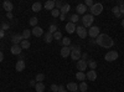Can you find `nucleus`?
<instances>
[{"mask_svg": "<svg viewBox=\"0 0 124 92\" xmlns=\"http://www.w3.org/2000/svg\"><path fill=\"white\" fill-rule=\"evenodd\" d=\"M31 34H32L34 36H36V37H40V36L44 35V30L41 29L40 26H35V27H32V31H31Z\"/></svg>", "mask_w": 124, "mask_h": 92, "instance_id": "obj_11", "label": "nucleus"}, {"mask_svg": "<svg viewBox=\"0 0 124 92\" xmlns=\"http://www.w3.org/2000/svg\"><path fill=\"white\" fill-rule=\"evenodd\" d=\"M35 80H36V82H44V80H45V75H44V74H37Z\"/></svg>", "mask_w": 124, "mask_h": 92, "instance_id": "obj_31", "label": "nucleus"}, {"mask_svg": "<svg viewBox=\"0 0 124 92\" xmlns=\"http://www.w3.org/2000/svg\"><path fill=\"white\" fill-rule=\"evenodd\" d=\"M70 23H73V24H76L77 21H79V16L77 15V14H73V15H71L70 17Z\"/></svg>", "mask_w": 124, "mask_h": 92, "instance_id": "obj_28", "label": "nucleus"}, {"mask_svg": "<svg viewBox=\"0 0 124 92\" xmlns=\"http://www.w3.org/2000/svg\"><path fill=\"white\" fill-rule=\"evenodd\" d=\"M70 47H71V50H79V46H77V45H72Z\"/></svg>", "mask_w": 124, "mask_h": 92, "instance_id": "obj_46", "label": "nucleus"}, {"mask_svg": "<svg viewBox=\"0 0 124 92\" xmlns=\"http://www.w3.org/2000/svg\"><path fill=\"white\" fill-rule=\"evenodd\" d=\"M76 78L79 80L81 82H83V80H86V74H85V72H81V71H78V72L76 74Z\"/></svg>", "mask_w": 124, "mask_h": 92, "instance_id": "obj_24", "label": "nucleus"}, {"mask_svg": "<svg viewBox=\"0 0 124 92\" xmlns=\"http://www.w3.org/2000/svg\"><path fill=\"white\" fill-rule=\"evenodd\" d=\"M21 36H23L24 40H29V37L31 36V31H30V30H27V29H25L24 31H23V34H21Z\"/></svg>", "mask_w": 124, "mask_h": 92, "instance_id": "obj_27", "label": "nucleus"}, {"mask_svg": "<svg viewBox=\"0 0 124 92\" xmlns=\"http://www.w3.org/2000/svg\"><path fill=\"white\" fill-rule=\"evenodd\" d=\"M60 20H61V21H63V20H66V15L65 14H60Z\"/></svg>", "mask_w": 124, "mask_h": 92, "instance_id": "obj_44", "label": "nucleus"}, {"mask_svg": "<svg viewBox=\"0 0 124 92\" xmlns=\"http://www.w3.org/2000/svg\"><path fill=\"white\" fill-rule=\"evenodd\" d=\"M51 91H52V92H58V85L52 84V85H51Z\"/></svg>", "mask_w": 124, "mask_h": 92, "instance_id": "obj_39", "label": "nucleus"}, {"mask_svg": "<svg viewBox=\"0 0 124 92\" xmlns=\"http://www.w3.org/2000/svg\"><path fill=\"white\" fill-rule=\"evenodd\" d=\"M99 34H101V30H99V27L98 26H91L89 29H88V35L92 37V39H97L98 36H99Z\"/></svg>", "mask_w": 124, "mask_h": 92, "instance_id": "obj_5", "label": "nucleus"}, {"mask_svg": "<svg viewBox=\"0 0 124 92\" xmlns=\"http://www.w3.org/2000/svg\"><path fill=\"white\" fill-rule=\"evenodd\" d=\"M36 84H37V82H36V80H31V81H30V86H34V87H35Z\"/></svg>", "mask_w": 124, "mask_h": 92, "instance_id": "obj_45", "label": "nucleus"}, {"mask_svg": "<svg viewBox=\"0 0 124 92\" xmlns=\"http://www.w3.org/2000/svg\"><path fill=\"white\" fill-rule=\"evenodd\" d=\"M112 11H113V14H114V15L119 14V6H114V8L112 9Z\"/></svg>", "mask_w": 124, "mask_h": 92, "instance_id": "obj_40", "label": "nucleus"}, {"mask_svg": "<svg viewBox=\"0 0 124 92\" xmlns=\"http://www.w3.org/2000/svg\"><path fill=\"white\" fill-rule=\"evenodd\" d=\"M71 55V47L70 46H63L62 47V50H61V56L62 57H68Z\"/></svg>", "mask_w": 124, "mask_h": 92, "instance_id": "obj_15", "label": "nucleus"}, {"mask_svg": "<svg viewBox=\"0 0 124 92\" xmlns=\"http://www.w3.org/2000/svg\"><path fill=\"white\" fill-rule=\"evenodd\" d=\"M56 31H58V30H57V26L55 25V24H52V25H50V27H48V33H51V34H55Z\"/></svg>", "mask_w": 124, "mask_h": 92, "instance_id": "obj_32", "label": "nucleus"}, {"mask_svg": "<svg viewBox=\"0 0 124 92\" xmlns=\"http://www.w3.org/2000/svg\"><path fill=\"white\" fill-rule=\"evenodd\" d=\"M4 35H5L4 30H1V27H0V39H3V37H4Z\"/></svg>", "mask_w": 124, "mask_h": 92, "instance_id": "obj_47", "label": "nucleus"}, {"mask_svg": "<svg viewBox=\"0 0 124 92\" xmlns=\"http://www.w3.org/2000/svg\"><path fill=\"white\" fill-rule=\"evenodd\" d=\"M58 92H67V90H65V87L62 85H60L58 86Z\"/></svg>", "mask_w": 124, "mask_h": 92, "instance_id": "obj_42", "label": "nucleus"}, {"mask_svg": "<svg viewBox=\"0 0 124 92\" xmlns=\"http://www.w3.org/2000/svg\"><path fill=\"white\" fill-rule=\"evenodd\" d=\"M67 90H70L71 92H76L77 90H78V85L77 84H75V82H70V84H67Z\"/></svg>", "mask_w": 124, "mask_h": 92, "instance_id": "obj_19", "label": "nucleus"}, {"mask_svg": "<svg viewBox=\"0 0 124 92\" xmlns=\"http://www.w3.org/2000/svg\"><path fill=\"white\" fill-rule=\"evenodd\" d=\"M87 67H88L87 61H83V60H78V61H77V70H79L81 72H83Z\"/></svg>", "mask_w": 124, "mask_h": 92, "instance_id": "obj_10", "label": "nucleus"}, {"mask_svg": "<svg viewBox=\"0 0 124 92\" xmlns=\"http://www.w3.org/2000/svg\"><path fill=\"white\" fill-rule=\"evenodd\" d=\"M118 52L117 51H114V50H112V51H108V52L106 54V56H104V60L106 61H108V62H112V61H116L117 59H118Z\"/></svg>", "mask_w": 124, "mask_h": 92, "instance_id": "obj_4", "label": "nucleus"}, {"mask_svg": "<svg viewBox=\"0 0 124 92\" xmlns=\"http://www.w3.org/2000/svg\"><path fill=\"white\" fill-rule=\"evenodd\" d=\"M61 44L63 46H70L71 45V39L70 37H63V39H62V41H61Z\"/></svg>", "mask_w": 124, "mask_h": 92, "instance_id": "obj_30", "label": "nucleus"}, {"mask_svg": "<svg viewBox=\"0 0 124 92\" xmlns=\"http://www.w3.org/2000/svg\"><path fill=\"white\" fill-rule=\"evenodd\" d=\"M62 6H63V4H62V1H55V8H56V9L61 10V9H62Z\"/></svg>", "mask_w": 124, "mask_h": 92, "instance_id": "obj_37", "label": "nucleus"}, {"mask_svg": "<svg viewBox=\"0 0 124 92\" xmlns=\"http://www.w3.org/2000/svg\"><path fill=\"white\" fill-rule=\"evenodd\" d=\"M89 11H91V15H93V16L99 15L103 11V5L101 3H94V5L92 8H89Z\"/></svg>", "mask_w": 124, "mask_h": 92, "instance_id": "obj_3", "label": "nucleus"}, {"mask_svg": "<svg viewBox=\"0 0 124 92\" xmlns=\"http://www.w3.org/2000/svg\"><path fill=\"white\" fill-rule=\"evenodd\" d=\"M10 51H11L13 55H20V54H21V51H23V49H21L20 45H13L11 49H10Z\"/></svg>", "mask_w": 124, "mask_h": 92, "instance_id": "obj_14", "label": "nucleus"}, {"mask_svg": "<svg viewBox=\"0 0 124 92\" xmlns=\"http://www.w3.org/2000/svg\"><path fill=\"white\" fill-rule=\"evenodd\" d=\"M87 65H88V67L91 70H96V67H97V62H96L94 60H88L87 61Z\"/></svg>", "mask_w": 124, "mask_h": 92, "instance_id": "obj_25", "label": "nucleus"}, {"mask_svg": "<svg viewBox=\"0 0 124 92\" xmlns=\"http://www.w3.org/2000/svg\"><path fill=\"white\" fill-rule=\"evenodd\" d=\"M3 60H4V54L1 52V51H0V62H1Z\"/></svg>", "mask_w": 124, "mask_h": 92, "instance_id": "obj_49", "label": "nucleus"}, {"mask_svg": "<svg viewBox=\"0 0 124 92\" xmlns=\"http://www.w3.org/2000/svg\"><path fill=\"white\" fill-rule=\"evenodd\" d=\"M96 44L104 47V49H110L113 45H114V41H113V39L107 35V34H99V36L96 39Z\"/></svg>", "mask_w": 124, "mask_h": 92, "instance_id": "obj_1", "label": "nucleus"}, {"mask_svg": "<svg viewBox=\"0 0 124 92\" xmlns=\"http://www.w3.org/2000/svg\"><path fill=\"white\" fill-rule=\"evenodd\" d=\"M52 36H54V40H61V39H62V34H61L60 31H56Z\"/></svg>", "mask_w": 124, "mask_h": 92, "instance_id": "obj_35", "label": "nucleus"}, {"mask_svg": "<svg viewBox=\"0 0 124 92\" xmlns=\"http://www.w3.org/2000/svg\"><path fill=\"white\" fill-rule=\"evenodd\" d=\"M6 17L8 19H13V13H8L6 14Z\"/></svg>", "mask_w": 124, "mask_h": 92, "instance_id": "obj_48", "label": "nucleus"}, {"mask_svg": "<svg viewBox=\"0 0 124 92\" xmlns=\"http://www.w3.org/2000/svg\"><path fill=\"white\" fill-rule=\"evenodd\" d=\"M32 11H35V13H39L41 9H42V5H41V3H39V1H36V3H34L32 4Z\"/></svg>", "mask_w": 124, "mask_h": 92, "instance_id": "obj_21", "label": "nucleus"}, {"mask_svg": "<svg viewBox=\"0 0 124 92\" xmlns=\"http://www.w3.org/2000/svg\"><path fill=\"white\" fill-rule=\"evenodd\" d=\"M119 13H120L122 15L124 14V3H123V4H122V5L119 6Z\"/></svg>", "mask_w": 124, "mask_h": 92, "instance_id": "obj_43", "label": "nucleus"}, {"mask_svg": "<svg viewBox=\"0 0 124 92\" xmlns=\"http://www.w3.org/2000/svg\"><path fill=\"white\" fill-rule=\"evenodd\" d=\"M93 21H94V16L91 14H86L82 16V24H83V27H91Z\"/></svg>", "mask_w": 124, "mask_h": 92, "instance_id": "obj_2", "label": "nucleus"}, {"mask_svg": "<svg viewBox=\"0 0 124 92\" xmlns=\"http://www.w3.org/2000/svg\"><path fill=\"white\" fill-rule=\"evenodd\" d=\"M122 26L124 27V19H122Z\"/></svg>", "mask_w": 124, "mask_h": 92, "instance_id": "obj_50", "label": "nucleus"}, {"mask_svg": "<svg viewBox=\"0 0 124 92\" xmlns=\"http://www.w3.org/2000/svg\"><path fill=\"white\" fill-rule=\"evenodd\" d=\"M23 36H21V34H15V35H13L11 36V41H13V45H20V42L23 41Z\"/></svg>", "mask_w": 124, "mask_h": 92, "instance_id": "obj_9", "label": "nucleus"}, {"mask_svg": "<svg viewBox=\"0 0 124 92\" xmlns=\"http://www.w3.org/2000/svg\"><path fill=\"white\" fill-rule=\"evenodd\" d=\"M35 90H36L37 92H44V91H45V85H44V82H37L36 86H35Z\"/></svg>", "mask_w": 124, "mask_h": 92, "instance_id": "obj_23", "label": "nucleus"}, {"mask_svg": "<svg viewBox=\"0 0 124 92\" xmlns=\"http://www.w3.org/2000/svg\"><path fill=\"white\" fill-rule=\"evenodd\" d=\"M3 8L4 10H6L8 13H11L13 11V9H14V5L11 1H9V0H5V1L3 3Z\"/></svg>", "mask_w": 124, "mask_h": 92, "instance_id": "obj_12", "label": "nucleus"}, {"mask_svg": "<svg viewBox=\"0 0 124 92\" xmlns=\"http://www.w3.org/2000/svg\"><path fill=\"white\" fill-rule=\"evenodd\" d=\"M76 33H77V35L81 39H86L87 35H88V30L86 27H83V26H77L76 27Z\"/></svg>", "mask_w": 124, "mask_h": 92, "instance_id": "obj_6", "label": "nucleus"}, {"mask_svg": "<svg viewBox=\"0 0 124 92\" xmlns=\"http://www.w3.org/2000/svg\"><path fill=\"white\" fill-rule=\"evenodd\" d=\"M15 68L16 71H19V72H21V71L25 70V62H24V60H19L16 65H15Z\"/></svg>", "mask_w": 124, "mask_h": 92, "instance_id": "obj_16", "label": "nucleus"}, {"mask_svg": "<svg viewBox=\"0 0 124 92\" xmlns=\"http://www.w3.org/2000/svg\"><path fill=\"white\" fill-rule=\"evenodd\" d=\"M44 40H45V42H46V44L52 42V40H54L52 34H51V33H46V34H44Z\"/></svg>", "mask_w": 124, "mask_h": 92, "instance_id": "obj_20", "label": "nucleus"}, {"mask_svg": "<svg viewBox=\"0 0 124 92\" xmlns=\"http://www.w3.org/2000/svg\"><path fill=\"white\" fill-rule=\"evenodd\" d=\"M9 27H10V24L9 23H1V30H9Z\"/></svg>", "mask_w": 124, "mask_h": 92, "instance_id": "obj_36", "label": "nucleus"}, {"mask_svg": "<svg viewBox=\"0 0 124 92\" xmlns=\"http://www.w3.org/2000/svg\"><path fill=\"white\" fill-rule=\"evenodd\" d=\"M29 23H30V25H31V26H34V27H35V26H37L39 20H37V17H35V16H34V17H31V19H30V21H29Z\"/></svg>", "mask_w": 124, "mask_h": 92, "instance_id": "obj_33", "label": "nucleus"}, {"mask_svg": "<svg viewBox=\"0 0 124 92\" xmlns=\"http://www.w3.org/2000/svg\"><path fill=\"white\" fill-rule=\"evenodd\" d=\"M76 11H77V15H86V11H87V6L83 4H78L77 8H76Z\"/></svg>", "mask_w": 124, "mask_h": 92, "instance_id": "obj_8", "label": "nucleus"}, {"mask_svg": "<svg viewBox=\"0 0 124 92\" xmlns=\"http://www.w3.org/2000/svg\"><path fill=\"white\" fill-rule=\"evenodd\" d=\"M85 5H86V6L92 8L93 5H94V3H93V0H86V1H85Z\"/></svg>", "mask_w": 124, "mask_h": 92, "instance_id": "obj_38", "label": "nucleus"}, {"mask_svg": "<svg viewBox=\"0 0 124 92\" xmlns=\"http://www.w3.org/2000/svg\"><path fill=\"white\" fill-rule=\"evenodd\" d=\"M66 31L68 34H73L76 31V25L73 23H67L66 24Z\"/></svg>", "mask_w": 124, "mask_h": 92, "instance_id": "obj_17", "label": "nucleus"}, {"mask_svg": "<svg viewBox=\"0 0 124 92\" xmlns=\"http://www.w3.org/2000/svg\"><path fill=\"white\" fill-rule=\"evenodd\" d=\"M70 10H71V6H70V4H63V6H62V9L60 10L61 11V14H68L70 13Z\"/></svg>", "mask_w": 124, "mask_h": 92, "instance_id": "obj_22", "label": "nucleus"}, {"mask_svg": "<svg viewBox=\"0 0 124 92\" xmlns=\"http://www.w3.org/2000/svg\"><path fill=\"white\" fill-rule=\"evenodd\" d=\"M86 78H88L89 81H96L97 80V72L94 70H89L86 75Z\"/></svg>", "mask_w": 124, "mask_h": 92, "instance_id": "obj_13", "label": "nucleus"}, {"mask_svg": "<svg viewBox=\"0 0 124 92\" xmlns=\"http://www.w3.org/2000/svg\"><path fill=\"white\" fill-rule=\"evenodd\" d=\"M51 14H52V16H54V17H58V16H60V14H61V11H60L58 9H56V8H55V9L52 10V11H51Z\"/></svg>", "mask_w": 124, "mask_h": 92, "instance_id": "obj_34", "label": "nucleus"}, {"mask_svg": "<svg viewBox=\"0 0 124 92\" xmlns=\"http://www.w3.org/2000/svg\"><path fill=\"white\" fill-rule=\"evenodd\" d=\"M71 59L73 60V61H78V60H81V56H82V54H81V49L79 50H71Z\"/></svg>", "mask_w": 124, "mask_h": 92, "instance_id": "obj_7", "label": "nucleus"}, {"mask_svg": "<svg viewBox=\"0 0 124 92\" xmlns=\"http://www.w3.org/2000/svg\"><path fill=\"white\" fill-rule=\"evenodd\" d=\"M87 57H88V54H87V52H85V54H82V56H81V60L86 61V60H87Z\"/></svg>", "mask_w": 124, "mask_h": 92, "instance_id": "obj_41", "label": "nucleus"}, {"mask_svg": "<svg viewBox=\"0 0 124 92\" xmlns=\"http://www.w3.org/2000/svg\"><path fill=\"white\" fill-rule=\"evenodd\" d=\"M78 88H79V91H81V92H86V91L88 90V85H87V84L85 82V81H83V82H81V84H79Z\"/></svg>", "mask_w": 124, "mask_h": 92, "instance_id": "obj_29", "label": "nucleus"}, {"mask_svg": "<svg viewBox=\"0 0 124 92\" xmlns=\"http://www.w3.org/2000/svg\"><path fill=\"white\" fill-rule=\"evenodd\" d=\"M44 6H45L46 10H51V11H52V10L55 9V1H54V0H48V1L45 3Z\"/></svg>", "mask_w": 124, "mask_h": 92, "instance_id": "obj_18", "label": "nucleus"}, {"mask_svg": "<svg viewBox=\"0 0 124 92\" xmlns=\"http://www.w3.org/2000/svg\"><path fill=\"white\" fill-rule=\"evenodd\" d=\"M20 46H21L23 50H26V49L30 47V41H29V40H23V41L20 42Z\"/></svg>", "mask_w": 124, "mask_h": 92, "instance_id": "obj_26", "label": "nucleus"}]
</instances>
